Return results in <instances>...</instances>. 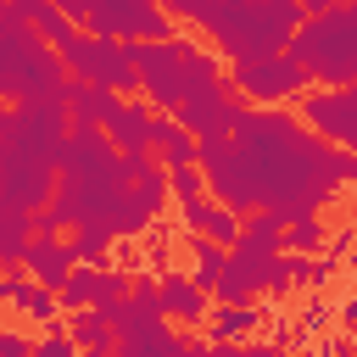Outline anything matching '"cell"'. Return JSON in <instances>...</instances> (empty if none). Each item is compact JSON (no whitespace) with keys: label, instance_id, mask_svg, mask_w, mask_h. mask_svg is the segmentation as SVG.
I'll list each match as a JSON object with an SVG mask.
<instances>
[{"label":"cell","instance_id":"obj_1","mask_svg":"<svg viewBox=\"0 0 357 357\" xmlns=\"http://www.w3.org/2000/svg\"><path fill=\"white\" fill-rule=\"evenodd\" d=\"M123 45H128V61L139 73V100L151 112H167L173 117L178 100H190L195 89L223 84V61L206 56L195 39H178L173 33V39H123Z\"/></svg>","mask_w":357,"mask_h":357},{"label":"cell","instance_id":"obj_2","mask_svg":"<svg viewBox=\"0 0 357 357\" xmlns=\"http://www.w3.org/2000/svg\"><path fill=\"white\" fill-rule=\"evenodd\" d=\"M284 56L307 73V84H351L357 78V6L351 0H329L312 17L296 22V33L284 39Z\"/></svg>","mask_w":357,"mask_h":357},{"label":"cell","instance_id":"obj_3","mask_svg":"<svg viewBox=\"0 0 357 357\" xmlns=\"http://www.w3.org/2000/svg\"><path fill=\"white\" fill-rule=\"evenodd\" d=\"M56 56H61V67H67V78H84V84H106V89H117V95H134L139 89V73H134V61H128V45L117 39V33H67L61 45H50Z\"/></svg>","mask_w":357,"mask_h":357},{"label":"cell","instance_id":"obj_4","mask_svg":"<svg viewBox=\"0 0 357 357\" xmlns=\"http://www.w3.org/2000/svg\"><path fill=\"white\" fill-rule=\"evenodd\" d=\"M61 139H67V106L61 100H22V106H0V145L50 167L56 173V156H61Z\"/></svg>","mask_w":357,"mask_h":357},{"label":"cell","instance_id":"obj_5","mask_svg":"<svg viewBox=\"0 0 357 357\" xmlns=\"http://www.w3.org/2000/svg\"><path fill=\"white\" fill-rule=\"evenodd\" d=\"M229 84H234V89H240V100H251V106H284V100H296V95L307 89V73H301L284 50H273V56L234 61Z\"/></svg>","mask_w":357,"mask_h":357},{"label":"cell","instance_id":"obj_6","mask_svg":"<svg viewBox=\"0 0 357 357\" xmlns=\"http://www.w3.org/2000/svg\"><path fill=\"white\" fill-rule=\"evenodd\" d=\"M301 117H307L335 151H351V145H357V89H351V84L312 89V95L301 100Z\"/></svg>","mask_w":357,"mask_h":357},{"label":"cell","instance_id":"obj_7","mask_svg":"<svg viewBox=\"0 0 357 357\" xmlns=\"http://www.w3.org/2000/svg\"><path fill=\"white\" fill-rule=\"evenodd\" d=\"M61 84H67V67L56 50L45 45H28L17 61H11V78H6V95L22 106V100H61Z\"/></svg>","mask_w":357,"mask_h":357},{"label":"cell","instance_id":"obj_8","mask_svg":"<svg viewBox=\"0 0 357 357\" xmlns=\"http://www.w3.org/2000/svg\"><path fill=\"white\" fill-rule=\"evenodd\" d=\"M151 106L139 100V95H117V106H112V117L100 123V134L112 139V151H123V156H139V151H151Z\"/></svg>","mask_w":357,"mask_h":357},{"label":"cell","instance_id":"obj_9","mask_svg":"<svg viewBox=\"0 0 357 357\" xmlns=\"http://www.w3.org/2000/svg\"><path fill=\"white\" fill-rule=\"evenodd\" d=\"M178 218L190 223V234H201V240H212V245H234L240 240V212H229L223 201H212V195H195V201H178Z\"/></svg>","mask_w":357,"mask_h":357},{"label":"cell","instance_id":"obj_10","mask_svg":"<svg viewBox=\"0 0 357 357\" xmlns=\"http://www.w3.org/2000/svg\"><path fill=\"white\" fill-rule=\"evenodd\" d=\"M156 301H162V312L178 318V324H206V312H212V296H206L195 279H184L178 268L156 279Z\"/></svg>","mask_w":357,"mask_h":357},{"label":"cell","instance_id":"obj_11","mask_svg":"<svg viewBox=\"0 0 357 357\" xmlns=\"http://www.w3.org/2000/svg\"><path fill=\"white\" fill-rule=\"evenodd\" d=\"M0 301H11L17 312H28L33 324H56V312H61V301H56V290H45V284H33L22 268H6L0 273Z\"/></svg>","mask_w":357,"mask_h":357},{"label":"cell","instance_id":"obj_12","mask_svg":"<svg viewBox=\"0 0 357 357\" xmlns=\"http://www.w3.org/2000/svg\"><path fill=\"white\" fill-rule=\"evenodd\" d=\"M61 106H67V123H84V128H100L117 106V89L106 84H84V78H67L61 84Z\"/></svg>","mask_w":357,"mask_h":357},{"label":"cell","instance_id":"obj_13","mask_svg":"<svg viewBox=\"0 0 357 357\" xmlns=\"http://www.w3.org/2000/svg\"><path fill=\"white\" fill-rule=\"evenodd\" d=\"M17 268H22L33 284L61 290V279L73 273V245H67V240H28V251H22Z\"/></svg>","mask_w":357,"mask_h":357},{"label":"cell","instance_id":"obj_14","mask_svg":"<svg viewBox=\"0 0 357 357\" xmlns=\"http://www.w3.org/2000/svg\"><path fill=\"white\" fill-rule=\"evenodd\" d=\"M151 156H156L162 167H184V162H195V134L178 128L167 112H156V117H151Z\"/></svg>","mask_w":357,"mask_h":357},{"label":"cell","instance_id":"obj_15","mask_svg":"<svg viewBox=\"0 0 357 357\" xmlns=\"http://www.w3.org/2000/svg\"><path fill=\"white\" fill-rule=\"evenodd\" d=\"M257 307L251 301H223L218 312H206V346H223V340H245L257 329Z\"/></svg>","mask_w":357,"mask_h":357},{"label":"cell","instance_id":"obj_16","mask_svg":"<svg viewBox=\"0 0 357 357\" xmlns=\"http://www.w3.org/2000/svg\"><path fill=\"white\" fill-rule=\"evenodd\" d=\"M67 340L78 346V351H112V318H106V307H78V312H67Z\"/></svg>","mask_w":357,"mask_h":357},{"label":"cell","instance_id":"obj_17","mask_svg":"<svg viewBox=\"0 0 357 357\" xmlns=\"http://www.w3.org/2000/svg\"><path fill=\"white\" fill-rule=\"evenodd\" d=\"M56 301H61V312L95 307V301H100V262H73V273H67L61 290H56Z\"/></svg>","mask_w":357,"mask_h":357},{"label":"cell","instance_id":"obj_18","mask_svg":"<svg viewBox=\"0 0 357 357\" xmlns=\"http://www.w3.org/2000/svg\"><path fill=\"white\" fill-rule=\"evenodd\" d=\"M28 240H33V223H28V212H17V206H0V262H22Z\"/></svg>","mask_w":357,"mask_h":357},{"label":"cell","instance_id":"obj_19","mask_svg":"<svg viewBox=\"0 0 357 357\" xmlns=\"http://www.w3.org/2000/svg\"><path fill=\"white\" fill-rule=\"evenodd\" d=\"M28 28L39 33V45H61V39L73 33V17H67L56 0H39V6L28 11Z\"/></svg>","mask_w":357,"mask_h":357},{"label":"cell","instance_id":"obj_20","mask_svg":"<svg viewBox=\"0 0 357 357\" xmlns=\"http://www.w3.org/2000/svg\"><path fill=\"white\" fill-rule=\"evenodd\" d=\"M128 190H134V201L156 218V212H162V201H167V173H162V162H145V167L134 173V184H128Z\"/></svg>","mask_w":357,"mask_h":357},{"label":"cell","instance_id":"obj_21","mask_svg":"<svg viewBox=\"0 0 357 357\" xmlns=\"http://www.w3.org/2000/svg\"><path fill=\"white\" fill-rule=\"evenodd\" d=\"M190 262H195V273H190V279H195V284H201V290H212V279H218V273H223V268H229V251H223V245H212V240H201V234H195V240H190Z\"/></svg>","mask_w":357,"mask_h":357},{"label":"cell","instance_id":"obj_22","mask_svg":"<svg viewBox=\"0 0 357 357\" xmlns=\"http://www.w3.org/2000/svg\"><path fill=\"white\" fill-rule=\"evenodd\" d=\"M73 262H100L106 257V245H112V234L106 229H95V223H73Z\"/></svg>","mask_w":357,"mask_h":357},{"label":"cell","instance_id":"obj_23","mask_svg":"<svg viewBox=\"0 0 357 357\" xmlns=\"http://www.w3.org/2000/svg\"><path fill=\"white\" fill-rule=\"evenodd\" d=\"M162 173H167V195H178V201L206 195V184H201V167H195V162H184V167H162Z\"/></svg>","mask_w":357,"mask_h":357},{"label":"cell","instance_id":"obj_24","mask_svg":"<svg viewBox=\"0 0 357 357\" xmlns=\"http://www.w3.org/2000/svg\"><path fill=\"white\" fill-rule=\"evenodd\" d=\"M28 357H78V346L67 340V329H50V324H45V335L28 346Z\"/></svg>","mask_w":357,"mask_h":357},{"label":"cell","instance_id":"obj_25","mask_svg":"<svg viewBox=\"0 0 357 357\" xmlns=\"http://www.w3.org/2000/svg\"><path fill=\"white\" fill-rule=\"evenodd\" d=\"M28 346H33V340H28L22 329H11V324H0V357H28Z\"/></svg>","mask_w":357,"mask_h":357},{"label":"cell","instance_id":"obj_26","mask_svg":"<svg viewBox=\"0 0 357 357\" xmlns=\"http://www.w3.org/2000/svg\"><path fill=\"white\" fill-rule=\"evenodd\" d=\"M329 357H351V340H346V335H335V346H329Z\"/></svg>","mask_w":357,"mask_h":357},{"label":"cell","instance_id":"obj_27","mask_svg":"<svg viewBox=\"0 0 357 357\" xmlns=\"http://www.w3.org/2000/svg\"><path fill=\"white\" fill-rule=\"evenodd\" d=\"M6 6H11V11H22V17H28V11H33V6H39V0H6Z\"/></svg>","mask_w":357,"mask_h":357}]
</instances>
